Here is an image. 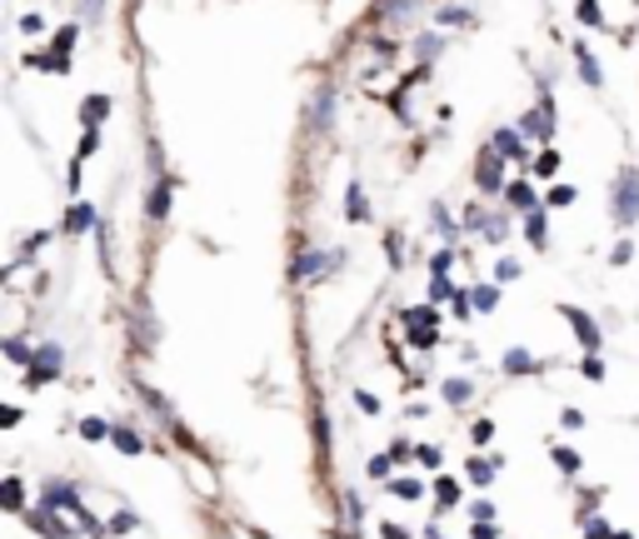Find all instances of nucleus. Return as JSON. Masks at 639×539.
Returning a JSON list of instances; mask_svg holds the SVG:
<instances>
[{
    "mask_svg": "<svg viewBox=\"0 0 639 539\" xmlns=\"http://www.w3.org/2000/svg\"><path fill=\"white\" fill-rule=\"evenodd\" d=\"M470 305H475L480 315H489L499 305V290H495V285H475V290H470Z\"/></svg>",
    "mask_w": 639,
    "mask_h": 539,
    "instance_id": "nucleus-25",
    "label": "nucleus"
},
{
    "mask_svg": "<svg viewBox=\"0 0 639 539\" xmlns=\"http://www.w3.org/2000/svg\"><path fill=\"white\" fill-rule=\"evenodd\" d=\"M525 235H530V245H544V210H530V216H525Z\"/></svg>",
    "mask_w": 639,
    "mask_h": 539,
    "instance_id": "nucleus-32",
    "label": "nucleus"
},
{
    "mask_svg": "<svg viewBox=\"0 0 639 539\" xmlns=\"http://www.w3.org/2000/svg\"><path fill=\"white\" fill-rule=\"evenodd\" d=\"M430 539H444V535H440V529H430Z\"/></svg>",
    "mask_w": 639,
    "mask_h": 539,
    "instance_id": "nucleus-60",
    "label": "nucleus"
},
{
    "mask_svg": "<svg viewBox=\"0 0 639 539\" xmlns=\"http://www.w3.org/2000/svg\"><path fill=\"white\" fill-rule=\"evenodd\" d=\"M405 340H410L415 350H434V345H440V324H425V330H410V334H405Z\"/></svg>",
    "mask_w": 639,
    "mask_h": 539,
    "instance_id": "nucleus-27",
    "label": "nucleus"
},
{
    "mask_svg": "<svg viewBox=\"0 0 639 539\" xmlns=\"http://www.w3.org/2000/svg\"><path fill=\"white\" fill-rule=\"evenodd\" d=\"M495 151L505 161H525V135L520 130H495Z\"/></svg>",
    "mask_w": 639,
    "mask_h": 539,
    "instance_id": "nucleus-10",
    "label": "nucleus"
},
{
    "mask_svg": "<svg viewBox=\"0 0 639 539\" xmlns=\"http://www.w3.org/2000/svg\"><path fill=\"white\" fill-rule=\"evenodd\" d=\"M499 170H505V155H499L495 145H489V151L480 155V165H475V180H480V190H485V195H499V190H505V175H499Z\"/></svg>",
    "mask_w": 639,
    "mask_h": 539,
    "instance_id": "nucleus-4",
    "label": "nucleus"
},
{
    "mask_svg": "<svg viewBox=\"0 0 639 539\" xmlns=\"http://www.w3.org/2000/svg\"><path fill=\"white\" fill-rule=\"evenodd\" d=\"M390 470H395L390 454H375V460H370V475H375V480H390Z\"/></svg>",
    "mask_w": 639,
    "mask_h": 539,
    "instance_id": "nucleus-43",
    "label": "nucleus"
},
{
    "mask_svg": "<svg viewBox=\"0 0 639 539\" xmlns=\"http://www.w3.org/2000/svg\"><path fill=\"white\" fill-rule=\"evenodd\" d=\"M415 450H420V444H410V440H395V444H390V450H385V454H390L395 464H405V460H415Z\"/></svg>",
    "mask_w": 639,
    "mask_h": 539,
    "instance_id": "nucleus-38",
    "label": "nucleus"
},
{
    "mask_svg": "<svg viewBox=\"0 0 639 539\" xmlns=\"http://www.w3.org/2000/svg\"><path fill=\"white\" fill-rule=\"evenodd\" d=\"M470 515H475V525H495V505H489V499H475Z\"/></svg>",
    "mask_w": 639,
    "mask_h": 539,
    "instance_id": "nucleus-40",
    "label": "nucleus"
},
{
    "mask_svg": "<svg viewBox=\"0 0 639 539\" xmlns=\"http://www.w3.org/2000/svg\"><path fill=\"white\" fill-rule=\"evenodd\" d=\"M315 120H320V130H330V120H335V90H320V100H315Z\"/></svg>",
    "mask_w": 639,
    "mask_h": 539,
    "instance_id": "nucleus-26",
    "label": "nucleus"
},
{
    "mask_svg": "<svg viewBox=\"0 0 639 539\" xmlns=\"http://www.w3.org/2000/svg\"><path fill=\"white\" fill-rule=\"evenodd\" d=\"M470 539H499V529L495 525H475V529H470Z\"/></svg>",
    "mask_w": 639,
    "mask_h": 539,
    "instance_id": "nucleus-56",
    "label": "nucleus"
},
{
    "mask_svg": "<svg viewBox=\"0 0 639 539\" xmlns=\"http://www.w3.org/2000/svg\"><path fill=\"white\" fill-rule=\"evenodd\" d=\"M554 170H560V155H554V151H544L540 161H535V175H554Z\"/></svg>",
    "mask_w": 639,
    "mask_h": 539,
    "instance_id": "nucleus-46",
    "label": "nucleus"
},
{
    "mask_svg": "<svg viewBox=\"0 0 639 539\" xmlns=\"http://www.w3.org/2000/svg\"><path fill=\"white\" fill-rule=\"evenodd\" d=\"M585 380H595V385L605 380V360L599 355H585Z\"/></svg>",
    "mask_w": 639,
    "mask_h": 539,
    "instance_id": "nucleus-50",
    "label": "nucleus"
},
{
    "mask_svg": "<svg viewBox=\"0 0 639 539\" xmlns=\"http://www.w3.org/2000/svg\"><path fill=\"white\" fill-rule=\"evenodd\" d=\"M495 275H499V280H520V260H499V270H495Z\"/></svg>",
    "mask_w": 639,
    "mask_h": 539,
    "instance_id": "nucleus-48",
    "label": "nucleus"
},
{
    "mask_svg": "<svg viewBox=\"0 0 639 539\" xmlns=\"http://www.w3.org/2000/svg\"><path fill=\"white\" fill-rule=\"evenodd\" d=\"M345 220H355V226L370 220V200H365V190H360V180L345 190Z\"/></svg>",
    "mask_w": 639,
    "mask_h": 539,
    "instance_id": "nucleus-11",
    "label": "nucleus"
},
{
    "mask_svg": "<svg viewBox=\"0 0 639 539\" xmlns=\"http://www.w3.org/2000/svg\"><path fill=\"white\" fill-rule=\"evenodd\" d=\"M76 25H66V31H55V55H70V45H76Z\"/></svg>",
    "mask_w": 639,
    "mask_h": 539,
    "instance_id": "nucleus-39",
    "label": "nucleus"
},
{
    "mask_svg": "<svg viewBox=\"0 0 639 539\" xmlns=\"http://www.w3.org/2000/svg\"><path fill=\"white\" fill-rule=\"evenodd\" d=\"M5 360H11V365H25V370H31L35 350H31V345H25V340H5Z\"/></svg>",
    "mask_w": 639,
    "mask_h": 539,
    "instance_id": "nucleus-30",
    "label": "nucleus"
},
{
    "mask_svg": "<svg viewBox=\"0 0 639 539\" xmlns=\"http://www.w3.org/2000/svg\"><path fill=\"white\" fill-rule=\"evenodd\" d=\"M554 470L560 475H580V450L574 444H554Z\"/></svg>",
    "mask_w": 639,
    "mask_h": 539,
    "instance_id": "nucleus-21",
    "label": "nucleus"
},
{
    "mask_svg": "<svg viewBox=\"0 0 639 539\" xmlns=\"http://www.w3.org/2000/svg\"><path fill=\"white\" fill-rule=\"evenodd\" d=\"M609 260H615V265H629V260H635V245H629V240H619L615 255H609Z\"/></svg>",
    "mask_w": 639,
    "mask_h": 539,
    "instance_id": "nucleus-53",
    "label": "nucleus"
},
{
    "mask_svg": "<svg viewBox=\"0 0 639 539\" xmlns=\"http://www.w3.org/2000/svg\"><path fill=\"white\" fill-rule=\"evenodd\" d=\"M615 539H635V535H629V529H619V535H615Z\"/></svg>",
    "mask_w": 639,
    "mask_h": 539,
    "instance_id": "nucleus-59",
    "label": "nucleus"
},
{
    "mask_svg": "<svg viewBox=\"0 0 639 539\" xmlns=\"http://www.w3.org/2000/svg\"><path fill=\"white\" fill-rule=\"evenodd\" d=\"M415 11H420V0H385L379 6V21H385V31H410Z\"/></svg>",
    "mask_w": 639,
    "mask_h": 539,
    "instance_id": "nucleus-6",
    "label": "nucleus"
},
{
    "mask_svg": "<svg viewBox=\"0 0 639 539\" xmlns=\"http://www.w3.org/2000/svg\"><path fill=\"white\" fill-rule=\"evenodd\" d=\"M400 320L410 330H425V324H440V305H415V310H400Z\"/></svg>",
    "mask_w": 639,
    "mask_h": 539,
    "instance_id": "nucleus-12",
    "label": "nucleus"
},
{
    "mask_svg": "<svg viewBox=\"0 0 639 539\" xmlns=\"http://www.w3.org/2000/svg\"><path fill=\"white\" fill-rule=\"evenodd\" d=\"M390 495L395 499H420L425 485H420V480H410V475H400V480H390Z\"/></svg>",
    "mask_w": 639,
    "mask_h": 539,
    "instance_id": "nucleus-29",
    "label": "nucleus"
},
{
    "mask_svg": "<svg viewBox=\"0 0 639 539\" xmlns=\"http://www.w3.org/2000/svg\"><path fill=\"white\" fill-rule=\"evenodd\" d=\"M485 220H489V210H480V206L465 210V230H485Z\"/></svg>",
    "mask_w": 639,
    "mask_h": 539,
    "instance_id": "nucleus-49",
    "label": "nucleus"
},
{
    "mask_svg": "<svg viewBox=\"0 0 639 539\" xmlns=\"http://www.w3.org/2000/svg\"><path fill=\"white\" fill-rule=\"evenodd\" d=\"M574 61H580V76H585V86H605V76H599L595 55H590L585 45H574Z\"/></svg>",
    "mask_w": 639,
    "mask_h": 539,
    "instance_id": "nucleus-20",
    "label": "nucleus"
},
{
    "mask_svg": "<svg viewBox=\"0 0 639 539\" xmlns=\"http://www.w3.org/2000/svg\"><path fill=\"white\" fill-rule=\"evenodd\" d=\"M131 529H135V515H131V509H115L110 525H106V535H131Z\"/></svg>",
    "mask_w": 639,
    "mask_h": 539,
    "instance_id": "nucleus-33",
    "label": "nucleus"
},
{
    "mask_svg": "<svg viewBox=\"0 0 639 539\" xmlns=\"http://www.w3.org/2000/svg\"><path fill=\"white\" fill-rule=\"evenodd\" d=\"M80 435H86V440H110V430L100 420H80Z\"/></svg>",
    "mask_w": 639,
    "mask_h": 539,
    "instance_id": "nucleus-47",
    "label": "nucleus"
},
{
    "mask_svg": "<svg viewBox=\"0 0 639 539\" xmlns=\"http://www.w3.org/2000/svg\"><path fill=\"white\" fill-rule=\"evenodd\" d=\"M355 405H360V410H365V415H375V410H379V399L370 395V389H355Z\"/></svg>",
    "mask_w": 639,
    "mask_h": 539,
    "instance_id": "nucleus-52",
    "label": "nucleus"
},
{
    "mask_svg": "<svg viewBox=\"0 0 639 539\" xmlns=\"http://www.w3.org/2000/svg\"><path fill=\"white\" fill-rule=\"evenodd\" d=\"M434 505H440V509H455V505H460V485H455L450 475L434 480Z\"/></svg>",
    "mask_w": 639,
    "mask_h": 539,
    "instance_id": "nucleus-18",
    "label": "nucleus"
},
{
    "mask_svg": "<svg viewBox=\"0 0 639 539\" xmlns=\"http://www.w3.org/2000/svg\"><path fill=\"white\" fill-rule=\"evenodd\" d=\"M335 265H340L335 250H305L300 265H295V275H300V280H320V275H330Z\"/></svg>",
    "mask_w": 639,
    "mask_h": 539,
    "instance_id": "nucleus-5",
    "label": "nucleus"
},
{
    "mask_svg": "<svg viewBox=\"0 0 639 539\" xmlns=\"http://www.w3.org/2000/svg\"><path fill=\"white\" fill-rule=\"evenodd\" d=\"M110 444H115L120 454H141L145 444H141V435L131 430V425H115V430H110Z\"/></svg>",
    "mask_w": 639,
    "mask_h": 539,
    "instance_id": "nucleus-13",
    "label": "nucleus"
},
{
    "mask_svg": "<svg viewBox=\"0 0 639 539\" xmlns=\"http://www.w3.org/2000/svg\"><path fill=\"white\" fill-rule=\"evenodd\" d=\"M450 265H455V250H440V255L430 260V275H450Z\"/></svg>",
    "mask_w": 639,
    "mask_h": 539,
    "instance_id": "nucleus-45",
    "label": "nucleus"
},
{
    "mask_svg": "<svg viewBox=\"0 0 639 539\" xmlns=\"http://www.w3.org/2000/svg\"><path fill=\"white\" fill-rule=\"evenodd\" d=\"M530 370H535V355H530V350H505V375H509V380L530 375Z\"/></svg>",
    "mask_w": 639,
    "mask_h": 539,
    "instance_id": "nucleus-14",
    "label": "nucleus"
},
{
    "mask_svg": "<svg viewBox=\"0 0 639 539\" xmlns=\"http://www.w3.org/2000/svg\"><path fill=\"white\" fill-rule=\"evenodd\" d=\"M440 55H444V41H440V35H425V41H420V61L430 65V61H440Z\"/></svg>",
    "mask_w": 639,
    "mask_h": 539,
    "instance_id": "nucleus-34",
    "label": "nucleus"
},
{
    "mask_svg": "<svg viewBox=\"0 0 639 539\" xmlns=\"http://www.w3.org/2000/svg\"><path fill=\"white\" fill-rule=\"evenodd\" d=\"M560 315L574 324V334H580V345H585V355H599V340H605V334H599V324L590 320V315L580 310V305H560Z\"/></svg>",
    "mask_w": 639,
    "mask_h": 539,
    "instance_id": "nucleus-3",
    "label": "nucleus"
},
{
    "mask_svg": "<svg viewBox=\"0 0 639 539\" xmlns=\"http://www.w3.org/2000/svg\"><path fill=\"white\" fill-rule=\"evenodd\" d=\"M440 395L450 399V405H470V395H475V385L455 375V380H444V385H440Z\"/></svg>",
    "mask_w": 639,
    "mask_h": 539,
    "instance_id": "nucleus-17",
    "label": "nucleus"
},
{
    "mask_svg": "<svg viewBox=\"0 0 639 539\" xmlns=\"http://www.w3.org/2000/svg\"><path fill=\"white\" fill-rule=\"evenodd\" d=\"M639 220V170H619L615 180V226L629 230Z\"/></svg>",
    "mask_w": 639,
    "mask_h": 539,
    "instance_id": "nucleus-1",
    "label": "nucleus"
},
{
    "mask_svg": "<svg viewBox=\"0 0 639 539\" xmlns=\"http://www.w3.org/2000/svg\"><path fill=\"white\" fill-rule=\"evenodd\" d=\"M470 440L489 444V440H495V420H475V425H470Z\"/></svg>",
    "mask_w": 639,
    "mask_h": 539,
    "instance_id": "nucleus-37",
    "label": "nucleus"
},
{
    "mask_svg": "<svg viewBox=\"0 0 639 539\" xmlns=\"http://www.w3.org/2000/svg\"><path fill=\"white\" fill-rule=\"evenodd\" d=\"M25 65H35V70H55V76H66V70H70V61H66V55H25Z\"/></svg>",
    "mask_w": 639,
    "mask_h": 539,
    "instance_id": "nucleus-22",
    "label": "nucleus"
},
{
    "mask_svg": "<svg viewBox=\"0 0 639 539\" xmlns=\"http://www.w3.org/2000/svg\"><path fill=\"white\" fill-rule=\"evenodd\" d=\"M41 25H45L41 15H21V31H25V35H35V31H41Z\"/></svg>",
    "mask_w": 639,
    "mask_h": 539,
    "instance_id": "nucleus-57",
    "label": "nucleus"
},
{
    "mask_svg": "<svg viewBox=\"0 0 639 539\" xmlns=\"http://www.w3.org/2000/svg\"><path fill=\"white\" fill-rule=\"evenodd\" d=\"M495 470H499V460H480V454H470V464H465V475L475 480V485H489Z\"/></svg>",
    "mask_w": 639,
    "mask_h": 539,
    "instance_id": "nucleus-19",
    "label": "nucleus"
},
{
    "mask_svg": "<svg viewBox=\"0 0 639 539\" xmlns=\"http://www.w3.org/2000/svg\"><path fill=\"white\" fill-rule=\"evenodd\" d=\"M570 200H574L570 185H554V190H550V206H570Z\"/></svg>",
    "mask_w": 639,
    "mask_h": 539,
    "instance_id": "nucleus-55",
    "label": "nucleus"
},
{
    "mask_svg": "<svg viewBox=\"0 0 639 539\" xmlns=\"http://www.w3.org/2000/svg\"><path fill=\"white\" fill-rule=\"evenodd\" d=\"M379 535H385V539H410V529H400V525H385V529H379Z\"/></svg>",
    "mask_w": 639,
    "mask_h": 539,
    "instance_id": "nucleus-58",
    "label": "nucleus"
},
{
    "mask_svg": "<svg viewBox=\"0 0 639 539\" xmlns=\"http://www.w3.org/2000/svg\"><path fill=\"white\" fill-rule=\"evenodd\" d=\"M86 230H96V210H90L86 200H76V206L66 210V235H86Z\"/></svg>",
    "mask_w": 639,
    "mask_h": 539,
    "instance_id": "nucleus-8",
    "label": "nucleus"
},
{
    "mask_svg": "<svg viewBox=\"0 0 639 539\" xmlns=\"http://www.w3.org/2000/svg\"><path fill=\"white\" fill-rule=\"evenodd\" d=\"M460 290L450 285V275H430V305H455Z\"/></svg>",
    "mask_w": 639,
    "mask_h": 539,
    "instance_id": "nucleus-15",
    "label": "nucleus"
},
{
    "mask_svg": "<svg viewBox=\"0 0 639 539\" xmlns=\"http://www.w3.org/2000/svg\"><path fill=\"white\" fill-rule=\"evenodd\" d=\"M505 195H509V206H515V210H525V216H530V210H540V206H535V190H530V185H525V180L505 185Z\"/></svg>",
    "mask_w": 639,
    "mask_h": 539,
    "instance_id": "nucleus-16",
    "label": "nucleus"
},
{
    "mask_svg": "<svg viewBox=\"0 0 639 539\" xmlns=\"http://www.w3.org/2000/svg\"><path fill=\"white\" fill-rule=\"evenodd\" d=\"M505 230H509V226H505L499 216H489V220H485V240H505Z\"/></svg>",
    "mask_w": 639,
    "mask_h": 539,
    "instance_id": "nucleus-51",
    "label": "nucleus"
},
{
    "mask_svg": "<svg viewBox=\"0 0 639 539\" xmlns=\"http://www.w3.org/2000/svg\"><path fill=\"white\" fill-rule=\"evenodd\" d=\"M415 460H420L425 470H440V460H444V454H440V444H420V450H415Z\"/></svg>",
    "mask_w": 639,
    "mask_h": 539,
    "instance_id": "nucleus-36",
    "label": "nucleus"
},
{
    "mask_svg": "<svg viewBox=\"0 0 639 539\" xmlns=\"http://www.w3.org/2000/svg\"><path fill=\"white\" fill-rule=\"evenodd\" d=\"M0 505H5V509H25V485L15 475L0 485Z\"/></svg>",
    "mask_w": 639,
    "mask_h": 539,
    "instance_id": "nucleus-24",
    "label": "nucleus"
},
{
    "mask_svg": "<svg viewBox=\"0 0 639 539\" xmlns=\"http://www.w3.org/2000/svg\"><path fill=\"white\" fill-rule=\"evenodd\" d=\"M170 216V180H161L151 190V220H165Z\"/></svg>",
    "mask_w": 639,
    "mask_h": 539,
    "instance_id": "nucleus-23",
    "label": "nucleus"
},
{
    "mask_svg": "<svg viewBox=\"0 0 639 539\" xmlns=\"http://www.w3.org/2000/svg\"><path fill=\"white\" fill-rule=\"evenodd\" d=\"M615 535H619V529H609L605 519H595V515L585 519V539H615Z\"/></svg>",
    "mask_w": 639,
    "mask_h": 539,
    "instance_id": "nucleus-35",
    "label": "nucleus"
},
{
    "mask_svg": "<svg viewBox=\"0 0 639 539\" xmlns=\"http://www.w3.org/2000/svg\"><path fill=\"white\" fill-rule=\"evenodd\" d=\"M80 116H86V125H100V120L110 116V100L106 96H86V110H80Z\"/></svg>",
    "mask_w": 639,
    "mask_h": 539,
    "instance_id": "nucleus-28",
    "label": "nucleus"
},
{
    "mask_svg": "<svg viewBox=\"0 0 639 539\" xmlns=\"http://www.w3.org/2000/svg\"><path fill=\"white\" fill-rule=\"evenodd\" d=\"M574 15H580V25H605V11H599V0H580V6H574Z\"/></svg>",
    "mask_w": 639,
    "mask_h": 539,
    "instance_id": "nucleus-31",
    "label": "nucleus"
},
{
    "mask_svg": "<svg viewBox=\"0 0 639 539\" xmlns=\"http://www.w3.org/2000/svg\"><path fill=\"white\" fill-rule=\"evenodd\" d=\"M15 425H21V410H15V405H5V410H0V430H15Z\"/></svg>",
    "mask_w": 639,
    "mask_h": 539,
    "instance_id": "nucleus-54",
    "label": "nucleus"
},
{
    "mask_svg": "<svg viewBox=\"0 0 639 539\" xmlns=\"http://www.w3.org/2000/svg\"><path fill=\"white\" fill-rule=\"evenodd\" d=\"M41 505H80V490L66 485V480H51V485L41 490Z\"/></svg>",
    "mask_w": 639,
    "mask_h": 539,
    "instance_id": "nucleus-9",
    "label": "nucleus"
},
{
    "mask_svg": "<svg viewBox=\"0 0 639 539\" xmlns=\"http://www.w3.org/2000/svg\"><path fill=\"white\" fill-rule=\"evenodd\" d=\"M96 145H100V130H96V125H86V135H80V151H76V161H86V155L96 151Z\"/></svg>",
    "mask_w": 639,
    "mask_h": 539,
    "instance_id": "nucleus-42",
    "label": "nucleus"
},
{
    "mask_svg": "<svg viewBox=\"0 0 639 539\" xmlns=\"http://www.w3.org/2000/svg\"><path fill=\"white\" fill-rule=\"evenodd\" d=\"M51 380H60V345L35 350L31 370H25V389H41V385H51Z\"/></svg>",
    "mask_w": 639,
    "mask_h": 539,
    "instance_id": "nucleus-2",
    "label": "nucleus"
},
{
    "mask_svg": "<svg viewBox=\"0 0 639 539\" xmlns=\"http://www.w3.org/2000/svg\"><path fill=\"white\" fill-rule=\"evenodd\" d=\"M520 135H530V141H550V135H554L550 100H540V110H525V116H520Z\"/></svg>",
    "mask_w": 639,
    "mask_h": 539,
    "instance_id": "nucleus-7",
    "label": "nucleus"
},
{
    "mask_svg": "<svg viewBox=\"0 0 639 539\" xmlns=\"http://www.w3.org/2000/svg\"><path fill=\"white\" fill-rule=\"evenodd\" d=\"M434 21H440V25H465V21H470V11H465V6H450V11H440Z\"/></svg>",
    "mask_w": 639,
    "mask_h": 539,
    "instance_id": "nucleus-41",
    "label": "nucleus"
},
{
    "mask_svg": "<svg viewBox=\"0 0 639 539\" xmlns=\"http://www.w3.org/2000/svg\"><path fill=\"white\" fill-rule=\"evenodd\" d=\"M430 216H434V230H440V235H450V240H455V220H450V210H440V206H434Z\"/></svg>",
    "mask_w": 639,
    "mask_h": 539,
    "instance_id": "nucleus-44",
    "label": "nucleus"
}]
</instances>
